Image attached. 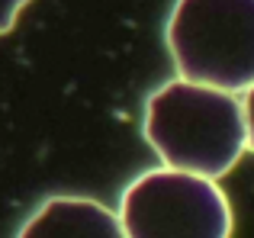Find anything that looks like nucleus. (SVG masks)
<instances>
[{
  "label": "nucleus",
  "mask_w": 254,
  "mask_h": 238,
  "mask_svg": "<svg viewBox=\"0 0 254 238\" xmlns=\"http://www.w3.org/2000/svg\"><path fill=\"white\" fill-rule=\"evenodd\" d=\"M142 132L164 168L209 180L229 174L248 148L242 100L180 77L161 84L145 100Z\"/></svg>",
  "instance_id": "1"
},
{
  "label": "nucleus",
  "mask_w": 254,
  "mask_h": 238,
  "mask_svg": "<svg viewBox=\"0 0 254 238\" xmlns=\"http://www.w3.org/2000/svg\"><path fill=\"white\" fill-rule=\"evenodd\" d=\"M164 39L180 81L225 94L254 87V0H177Z\"/></svg>",
  "instance_id": "2"
},
{
  "label": "nucleus",
  "mask_w": 254,
  "mask_h": 238,
  "mask_svg": "<svg viewBox=\"0 0 254 238\" xmlns=\"http://www.w3.org/2000/svg\"><path fill=\"white\" fill-rule=\"evenodd\" d=\"M126 238H229L232 206L216 180L151 168L126 183L119 200Z\"/></svg>",
  "instance_id": "3"
},
{
  "label": "nucleus",
  "mask_w": 254,
  "mask_h": 238,
  "mask_svg": "<svg viewBox=\"0 0 254 238\" xmlns=\"http://www.w3.org/2000/svg\"><path fill=\"white\" fill-rule=\"evenodd\" d=\"M16 238H126L119 216L93 196L58 193L42 200Z\"/></svg>",
  "instance_id": "4"
},
{
  "label": "nucleus",
  "mask_w": 254,
  "mask_h": 238,
  "mask_svg": "<svg viewBox=\"0 0 254 238\" xmlns=\"http://www.w3.org/2000/svg\"><path fill=\"white\" fill-rule=\"evenodd\" d=\"M26 3H29V0H0V36L13 29V23H16L19 10H23Z\"/></svg>",
  "instance_id": "5"
},
{
  "label": "nucleus",
  "mask_w": 254,
  "mask_h": 238,
  "mask_svg": "<svg viewBox=\"0 0 254 238\" xmlns=\"http://www.w3.org/2000/svg\"><path fill=\"white\" fill-rule=\"evenodd\" d=\"M242 107H245V125H248V148L254 151V87L245 94Z\"/></svg>",
  "instance_id": "6"
}]
</instances>
